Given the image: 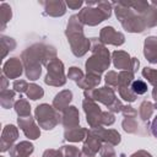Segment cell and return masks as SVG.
Returning <instances> with one entry per match:
<instances>
[{"instance_id": "cell-1", "label": "cell", "mask_w": 157, "mask_h": 157, "mask_svg": "<svg viewBox=\"0 0 157 157\" xmlns=\"http://www.w3.org/2000/svg\"><path fill=\"white\" fill-rule=\"evenodd\" d=\"M131 90H132V92L136 93V94H144V93H146V91H147V85H146L144 81L137 80V81H134V82H132Z\"/></svg>"}, {"instance_id": "cell-2", "label": "cell", "mask_w": 157, "mask_h": 157, "mask_svg": "<svg viewBox=\"0 0 157 157\" xmlns=\"http://www.w3.org/2000/svg\"><path fill=\"white\" fill-rule=\"evenodd\" d=\"M151 131H152L153 136L157 137V115H156L155 119L152 120V124H151Z\"/></svg>"}]
</instances>
